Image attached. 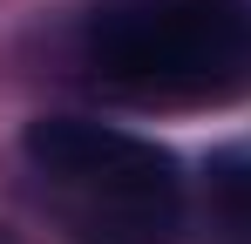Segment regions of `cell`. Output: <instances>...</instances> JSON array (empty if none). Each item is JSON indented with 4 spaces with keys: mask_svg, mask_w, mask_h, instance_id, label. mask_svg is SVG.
<instances>
[{
    "mask_svg": "<svg viewBox=\"0 0 251 244\" xmlns=\"http://www.w3.org/2000/svg\"><path fill=\"white\" fill-rule=\"evenodd\" d=\"M95 81L136 102L251 95V0H109L82 27Z\"/></svg>",
    "mask_w": 251,
    "mask_h": 244,
    "instance_id": "cell-1",
    "label": "cell"
},
{
    "mask_svg": "<svg viewBox=\"0 0 251 244\" xmlns=\"http://www.w3.org/2000/svg\"><path fill=\"white\" fill-rule=\"evenodd\" d=\"M21 156L88 244H170L183 224L176 156L150 136L82 116H41L27 122Z\"/></svg>",
    "mask_w": 251,
    "mask_h": 244,
    "instance_id": "cell-2",
    "label": "cell"
},
{
    "mask_svg": "<svg viewBox=\"0 0 251 244\" xmlns=\"http://www.w3.org/2000/svg\"><path fill=\"white\" fill-rule=\"evenodd\" d=\"M210 197L224 203L231 224H245V231H251V143L210 156Z\"/></svg>",
    "mask_w": 251,
    "mask_h": 244,
    "instance_id": "cell-3",
    "label": "cell"
},
{
    "mask_svg": "<svg viewBox=\"0 0 251 244\" xmlns=\"http://www.w3.org/2000/svg\"><path fill=\"white\" fill-rule=\"evenodd\" d=\"M0 244H21V238H14V231H7V224H0Z\"/></svg>",
    "mask_w": 251,
    "mask_h": 244,
    "instance_id": "cell-4",
    "label": "cell"
}]
</instances>
